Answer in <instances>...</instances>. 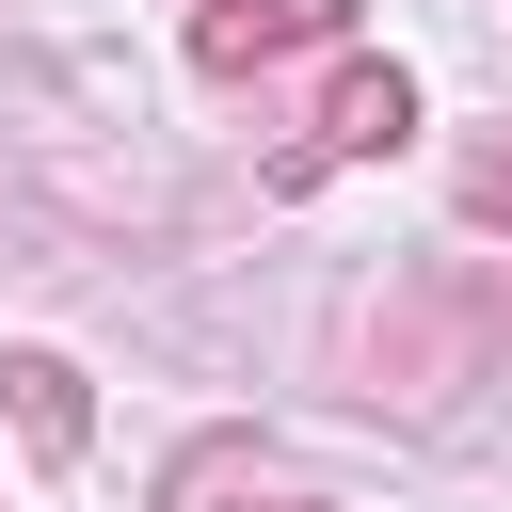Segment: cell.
<instances>
[{"mask_svg":"<svg viewBox=\"0 0 512 512\" xmlns=\"http://www.w3.org/2000/svg\"><path fill=\"white\" fill-rule=\"evenodd\" d=\"M400 128H416V80H400V64H336V96H320V128L272 160V192H320L336 160H384Z\"/></svg>","mask_w":512,"mask_h":512,"instance_id":"1","label":"cell"},{"mask_svg":"<svg viewBox=\"0 0 512 512\" xmlns=\"http://www.w3.org/2000/svg\"><path fill=\"white\" fill-rule=\"evenodd\" d=\"M320 32H336V0H208V16H192V64H208V80H256V64L320 48Z\"/></svg>","mask_w":512,"mask_h":512,"instance_id":"2","label":"cell"},{"mask_svg":"<svg viewBox=\"0 0 512 512\" xmlns=\"http://www.w3.org/2000/svg\"><path fill=\"white\" fill-rule=\"evenodd\" d=\"M0 416L64 464V448H80V368H64V352H0Z\"/></svg>","mask_w":512,"mask_h":512,"instance_id":"3","label":"cell"},{"mask_svg":"<svg viewBox=\"0 0 512 512\" xmlns=\"http://www.w3.org/2000/svg\"><path fill=\"white\" fill-rule=\"evenodd\" d=\"M256 496H272L256 432H208V448H176V480H160V512H256Z\"/></svg>","mask_w":512,"mask_h":512,"instance_id":"4","label":"cell"},{"mask_svg":"<svg viewBox=\"0 0 512 512\" xmlns=\"http://www.w3.org/2000/svg\"><path fill=\"white\" fill-rule=\"evenodd\" d=\"M448 208H464V224H512V128H480V144L448 160Z\"/></svg>","mask_w":512,"mask_h":512,"instance_id":"5","label":"cell"}]
</instances>
